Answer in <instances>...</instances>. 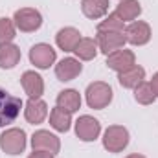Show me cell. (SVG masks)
Segmentation results:
<instances>
[{
  "instance_id": "obj_1",
  "label": "cell",
  "mask_w": 158,
  "mask_h": 158,
  "mask_svg": "<svg viewBox=\"0 0 158 158\" xmlns=\"http://www.w3.org/2000/svg\"><path fill=\"white\" fill-rule=\"evenodd\" d=\"M86 103L90 109H105L110 101H112V88L109 83L103 81H94L88 85L86 88Z\"/></svg>"
},
{
  "instance_id": "obj_2",
  "label": "cell",
  "mask_w": 158,
  "mask_h": 158,
  "mask_svg": "<svg viewBox=\"0 0 158 158\" xmlns=\"http://www.w3.org/2000/svg\"><path fill=\"white\" fill-rule=\"evenodd\" d=\"M22 109V99L11 96L7 90L0 88V127H6L19 118Z\"/></svg>"
},
{
  "instance_id": "obj_3",
  "label": "cell",
  "mask_w": 158,
  "mask_h": 158,
  "mask_svg": "<svg viewBox=\"0 0 158 158\" xmlns=\"http://www.w3.org/2000/svg\"><path fill=\"white\" fill-rule=\"evenodd\" d=\"M129 145V131L121 125H110L103 134V147L109 153H119Z\"/></svg>"
},
{
  "instance_id": "obj_4",
  "label": "cell",
  "mask_w": 158,
  "mask_h": 158,
  "mask_svg": "<svg viewBox=\"0 0 158 158\" xmlns=\"http://www.w3.org/2000/svg\"><path fill=\"white\" fill-rule=\"evenodd\" d=\"M0 149L7 155H20L26 149V132L22 129H7L0 136Z\"/></svg>"
},
{
  "instance_id": "obj_5",
  "label": "cell",
  "mask_w": 158,
  "mask_h": 158,
  "mask_svg": "<svg viewBox=\"0 0 158 158\" xmlns=\"http://www.w3.org/2000/svg\"><path fill=\"white\" fill-rule=\"evenodd\" d=\"M13 22H15V28H19L24 33H30V31H37L40 28L42 17H40L39 11L33 9V7H22V9L15 11Z\"/></svg>"
},
{
  "instance_id": "obj_6",
  "label": "cell",
  "mask_w": 158,
  "mask_h": 158,
  "mask_svg": "<svg viewBox=\"0 0 158 158\" xmlns=\"http://www.w3.org/2000/svg\"><path fill=\"white\" fill-rule=\"evenodd\" d=\"M96 42H98V48L105 55H110L112 52L121 50L127 39H125V31H98Z\"/></svg>"
},
{
  "instance_id": "obj_7",
  "label": "cell",
  "mask_w": 158,
  "mask_h": 158,
  "mask_svg": "<svg viewBox=\"0 0 158 158\" xmlns=\"http://www.w3.org/2000/svg\"><path fill=\"white\" fill-rule=\"evenodd\" d=\"M125 39L134 46H143L151 40V28L143 20H132L125 28Z\"/></svg>"
},
{
  "instance_id": "obj_8",
  "label": "cell",
  "mask_w": 158,
  "mask_h": 158,
  "mask_svg": "<svg viewBox=\"0 0 158 158\" xmlns=\"http://www.w3.org/2000/svg\"><path fill=\"white\" fill-rule=\"evenodd\" d=\"M55 57H57L55 50H53L50 44H44V42L35 44V46L30 50V61H31V64H35L40 70L50 68V66L55 63Z\"/></svg>"
},
{
  "instance_id": "obj_9",
  "label": "cell",
  "mask_w": 158,
  "mask_h": 158,
  "mask_svg": "<svg viewBox=\"0 0 158 158\" xmlns=\"http://www.w3.org/2000/svg\"><path fill=\"white\" fill-rule=\"evenodd\" d=\"M31 147H33V151H46V153L57 155L61 149V142L50 131H37L31 136Z\"/></svg>"
},
{
  "instance_id": "obj_10",
  "label": "cell",
  "mask_w": 158,
  "mask_h": 158,
  "mask_svg": "<svg viewBox=\"0 0 158 158\" xmlns=\"http://www.w3.org/2000/svg\"><path fill=\"white\" fill-rule=\"evenodd\" d=\"M99 132H101V125L92 116H81L76 121V134L83 142H94L99 136Z\"/></svg>"
},
{
  "instance_id": "obj_11",
  "label": "cell",
  "mask_w": 158,
  "mask_h": 158,
  "mask_svg": "<svg viewBox=\"0 0 158 158\" xmlns=\"http://www.w3.org/2000/svg\"><path fill=\"white\" fill-rule=\"evenodd\" d=\"M134 64H136V57H134V53H132L131 50L121 48V50L112 52L110 55H107V66H109L110 70H116L118 74L129 70V68L134 66Z\"/></svg>"
},
{
  "instance_id": "obj_12",
  "label": "cell",
  "mask_w": 158,
  "mask_h": 158,
  "mask_svg": "<svg viewBox=\"0 0 158 158\" xmlns=\"http://www.w3.org/2000/svg\"><path fill=\"white\" fill-rule=\"evenodd\" d=\"M83 70V64L79 63V59H74V57H64L63 61H59V64L55 66V76L59 81H72L76 79L81 74Z\"/></svg>"
},
{
  "instance_id": "obj_13",
  "label": "cell",
  "mask_w": 158,
  "mask_h": 158,
  "mask_svg": "<svg viewBox=\"0 0 158 158\" xmlns=\"http://www.w3.org/2000/svg\"><path fill=\"white\" fill-rule=\"evenodd\" d=\"M20 83H22L24 92H26L31 99H39L40 96L44 94V81H42V77H40L39 74H35V72H31V70H28V72L22 74Z\"/></svg>"
},
{
  "instance_id": "obj_14",
  "label": "cell",
  "mask_w": 158,
  "mask_h": 158,
  "mask_svg": "<svg viewBox=\"0 0 158 158\" xmlns=\"http://www.w3.org/2000/svg\"><path fill=\"white\" fill-rule=\"evenodd\" d=\"M24 116L26 119L30 121V123H33V125H37V123H42L46 116H48V105L42 101V99H28V103H26V109H24Z\"/></svg>"
},
{
  "instance_id": "obj_15",
  "label": "cell",
  "mask_w": 158,
  "mask_h": 158,
  "mask_svg": "<svg viewBox=\"0 0 158 158\" xmlns=\"http://www.w3.org/2000/svg\"><path fill=\"white\" fill-rule=\"evenodd\" d=\"M109 0H83L81 2V9H83V15L92 19V20H98L101 17H105L109 13Z\"/></svg>"
},
{
  "instance_id": "obj_16",
  "label": "cell",
  "mask_w": 158,
  "mask_h": 158,
  "mask_svg": "<svg viewBox=\"0 0 158 158\" xmlns=\"http://www.w3.org/2000/svg\"><path fill=\"white\" fill-rule=\"evenodd\" d=\"M83 39L76 28H63L59 30V33L55 35V42L61 50L64 52H74V48L77 46V42Z\"/></svg>"
},
{
  "instance_id": "obj_17",
  "label": "cell",
  "mask_w": 158,
  "mask_h": 158,
  "mask_svg": "<svg viewBox=\"0 0 158 158\" xmlns=\"http://www.w3.org/2000/svg\"><path fill=\"white\" fill-rule=\"evenodd\" d=\"M143 79H145V70L142 66H138V64H134L129 70L118 74V81L123 88H136Z\"/></svg>"
},
{
  "instance_id": "obj_18",
  "label": "cell",
  "mask_w": 158,
  "mask_h": 158,
  "mask_svg": "<svg viewBox=\"0 0 158 158\" xmlns=\"http://www.w3.org/2000/svg\"><path fill=\"white\" fill-rule=\"evenodd\" d=\"M57 107L68 110L70 114L79 110V107H81V96H79V92L74 90V88L59 92V96H57Z\"/></svg>"
},
{
  "instance_id": "obj_19",
  "label": "cell",
  "mask_w": 158,
  "mask_h": 158,
  "mask_svg": "<svg viewBox=\"0 0 158 158\" xmlns=\"http://www.w3.org/2000/svg\"><path fill=\"white\" fill-rule=\"evenodd\" d=\"M19 61H20V50H19V46H15L11 42L0 46V68L9 70V68L17 66Z\"/></svg>"
},
{
  "instance_id": "obj_20",
  "label": "cell",
  "mask_w": 158,
  "mask_h": 158,
  "mask_svg": "<svg viewBox=\"0 0 158 158\" xmlns=\"http://www.w3.org/2000/svg\"><path fill=\"white\" fill-rule=\"evenodd\" d=\"M114 13L118 15L123 22L134 20V19H138V15L142 13V6H140L138 0H121Z\"/></svg>"
},
{
  "instance_id": "obj_21",
  "label": "cell",
  "mask_w": 158,
  "mask_h": 158,
  "mask_svg": "<svg viewBox=\"0 0 158 158\" xmlns=\"http://www.w3.org/2000/svg\"><path fill=\"white\" fill-rule=\"evenodd\" d=\"M50 123H52V127H53L55 131L66 132V131L70 129V123H72V114H70L68 110L61 109V107H55V109H52V112H50Z\"/></svg>"
},
{
  "instance_id": "obj_22",
  "label": "cell",
  "mask_w": 158,
  "mask_h": 158,
  "mask_svg": "<svg viewBox=\"0 0 158 158\" xmlns=\"http://www.w3.org/2000/svg\"><path fill=\"white\" fill-rule=\"evenodd\" d=\"M98 42L96 39H88V37H83L77 42V46L74 48V53L77 55L81 61H92L98 53Z\"/></svg>"
},
{
  "instance_id": "obj_23",
  "label": "cell",
  "mask_w": 158,
  "mask_h": 158,
  "mask_svg": "<svg viewBox=\"0 0 158 158\" xmlns=\"http://www.w3.org/2000/svg\"><path fill=\"white\" fill-rule=\"evenodd\" d=\"M134 99H136L138 103H142V105H151V103H155L156 94H155L151 83L142 81V83L134 88Z\"/></svg>"
},
{
  "instance_id": "obj_24",
  "label": "cell",
  "mask_w": 158,
  "mask_h": 158,
  "mask_svg": "<svg viewBox=\"0 0 158 158\" xmlns=\"http://www.w3.org/2000/svg\"><path fill=\"white\" fill-rule=\"evenodd\" d=\"M98 31H125V22L116 13H112L98 24Z\"/></svg>"
},
{
  "instance_id": "obj_25",
  "label": "cell",
  "mask_w": 158,
  "mask_h": 158,
  "mask_svg": "<svg viewBox=\"0 0 158 158\" xmlns=\"http://www.w3.org/2000/svg\"><path fill=\"white\" fill-rule=\"evenodd\" d=\"M15 39V22L9 19H0V46L2 44H9Z\"/></svg>"
},
{
  "instance_id": "obj_26",
  "label": "cell",
  "mask_w": 158,
  "mask_h": 158,
  "mask_svg": "<svg viewBox=\"0 0 158 158\" xmlns=\"http://www.w3.org/2000/svg\"><path fill=\"white\" fill-rule=\"evenodd\" d=\"M55 155H52V153H46V151H33L31 155L28 158H53Z\"/></svg>"
},
{
  "instance_id": "obj_27",
  "label": "cell",
  "mask_w": 158,
  "mask_h": 158,
  "mask_svg": "<svg viewBox=\"0 0 158 158\" xmlns=\"http://www.w3.org/2000/svg\"><path fill=\"white\" fill-rule=\"evenodd\" d=\"M151 86H153V90H155V94L158 96V72L153 76V79H151Z\"/></svg>"
},
{
  "instance_id": "obj_28",
  "label": "cell",
  "mask_w": 158,
  "mask_h": 158,
  "mask_svg": "<svg viewBox=\"0 0 158 158\" xmlns=\"http://www.w3.org/2000/svg\"><path fill=\"white\" fill-rule=\"evenodd\" d=\"M127 158H145V156H142V155H129Z\"/></svg>"
}]
</instances>
